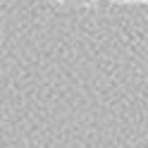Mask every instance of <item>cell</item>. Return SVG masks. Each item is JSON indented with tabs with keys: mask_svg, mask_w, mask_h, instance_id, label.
Listing matches in <instances>:
<instances>
[{
	"mask_svg": "<svg viewBox=\"0 0 148 148\" xmlns=\"http://www.w3.org/2000/svg\"><path fill=\"white\" fill-rule=\"evenodd\" d=\"M117 3H148V0H117Z\"/></svg>",
	"mask_w": 148,
	"mask_h": 148,
	"instance_id": "1",
	"label": "cell"
}]
</instances>
